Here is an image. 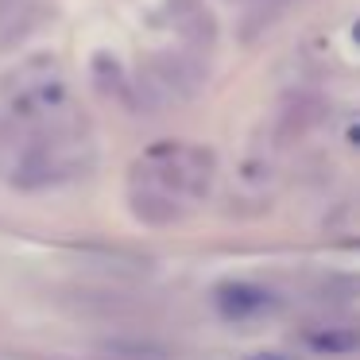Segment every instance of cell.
<instances>
[{"instance_id": "5", "label": "cell", "mask_w": 360, "mask_h": 360, "mask_svg": "<svg viewBox=\"0 0 360 360\" xmlns=\"http://www.w3.org/2000/svg\"><path fill=\"white\" fill-rule=\"evenodd\" d=\"M302 341L318 356H352V352H360V326H318Z\"/></svg>"}, {"instance_id": "3", "label": "cell", "mask_w": 360, "mask_h": 360, "mask_svg": "<svg viewBox=\"0 0 360 360\" xmlns=\"http://www.w3.org/2000/svg\"><path fill=\"white\" fill-rule=\"evenodd\" d=\"M128 202H132V213L143 221V225H171V221L182 217L179 198L167 194L163 186H155L151 179H143L140 171H136V179H132V194H128Z\"/></svg>"}, {"instance_id": "7", "label": "cell", "mask_w": 360, "mask_h": 360, "mask_svg": "<svg viewBox=\"0 0 360 360\" xmlns=\"http://www.w3.org/2000/svg\"><path fill=\"white\" fill-rule=\"evenodd\" d=\"M105 352H112L117 360H167V352L151 341H109Z\"/></svg>"}, {"instance_id": "2", "label": "cell", "mask_w": 360, "mask_h": 360, "mask_svg": "<svg viewBox=\"0 0 360 360\" xmlns=\"http://www.w3.org/2000/svg\"><path fill=\"white\" fill-rule=\"evenodd\" d=\"M217 310L229 321H256L275 310V295L256 283H225L217 287Z\"/></svg>"}, {"instance_id": "4", "label": "cell", "mask_w": 360, "mask_h": 360, "mask_svg": "<svg viewBox=\"0 0 360 360\" xmlns=\"http://www.w3.org/2000/svg\"><path fill=\"white\" fill-rule=\"evenodd\" d=\"M167 8H171V20L179 24V32L186 35V43L194 47V55L213 43V20L202 0H171Z\"/></svg>"}, {"instance_id": "1", "label": "cell", "mask_w": 360, "mask_h": 360, "mask_svg": "<svg viewBox=\"0 0 360 360\" xmlns=\"http://www.w3.org/2000/svg\"><path fill=\"white\" fill-rule=\"evenodd\" d=\"M143 179L163 186L167 194L182 198H205L213 186V155L205 148L190 143H159L143 155V167H136Z\"/></svg>"}, {"instance_id": "8", "label": "cell", "mask_w": 360, "mask_h": 360, "mask_svg": "<svg viewBox=\"0 0 360 360\" xmlns=\"http://www.w3.org/2000/svg\"><path fill=\"white\" fill-rule=\"evenodd\" d=\"M240 360H295L290 352H279V349H256V352H244Z\"/></svg>"}, {"instance_id": "9", "label": "cell", "mask_w": 360, "mask_h": 360, "mask_svg": "<svg viewBox=\"0 0 360 360\" xmlns=\"http://www.w3.org/2000/svg\"><path fill=\"white\" fill-rule=\"evenodd\" d=\"M356 32H360V27H356Z\"/></svg>"}, {"instance_id": "6", "label": "cell", "mask_w": 360, "mask_h": 360, "mask_svg": "<svg viewBox=\"0 0 360 360\" xmlns=\"http://www.w3.org/2000/svg\"><path fill=\"white\" fill-rule=\"evenodd\" d=\"M94 82L101 94L109 97H124L128 86H124V70L117 66V58L112 55H94Z\"/></svg>"}]
</instances>
